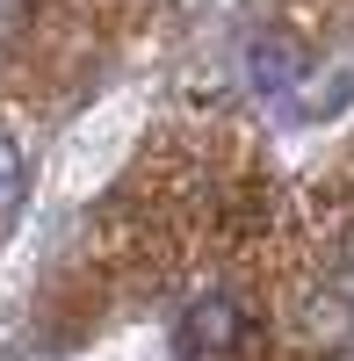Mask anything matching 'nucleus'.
I'll return each instance as SVG.
<instances>
[{
	"label": "nucleus",
	"instance_id": "obj_3",
	"mask_svg": "<svg viewBox=\"0 0 354 361\" xmlns=\"http://www.w3.org/2000/svg\"><path fill=\"white\" fill-rule=\"evenodd\" d=\"M22 202V137L0 123V217Z\"/></svg>",
	"mask_w": 354,
	"mask_h": 361
},
{
	"label": "nucleus",
	"instance_id": "obj_1",
	"mask_svg": "<svg viewBox=\"0 0 354 361\" xmlns=\"http://www.w3.org/2000/svg\"><path fill=\"white\" fill-rule=\"evenodd\" d=\"M239 340H246V311H239V296L210 289V296H195V304L181 311L173 354H181V361H224V354L239 347Z\"/></svg>",
	"mask_w": 354,
	"mask_h": 361
},
{
	"label": "nucleus",
	"instance_id": "obj_2",
	"mask_svg": "<svg viewBox=\"0 0 354 361\" xmlns=\"http://www.w3.org/2000/svg\"><path fill=\"white\" fill-rule=\"evenodd\" d=\"M246 73H253V87H260V94H282V87H297L304 51H297V44H282V37H260V44L246 51Z\"/></svg>",
	"mask_w": 354,
	"mask_h": 361
}]
</instances>
